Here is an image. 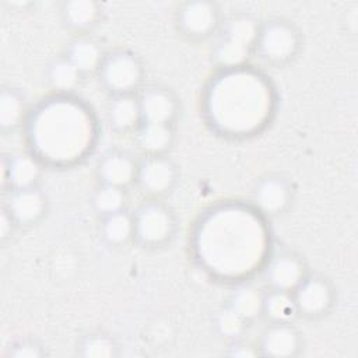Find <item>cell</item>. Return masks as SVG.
<instances>
[{
  "label": "cell",
  "instance_id": "1",
  "mask_svg": "<svg viewBox=\"0 0 358 358\" xmlns=\"http://www.w3.org/2000/svg\"><path fill=\"white\" fill-rule=\"evenodd\" d=\"M32 154L42 162L69 165L94 147L95 124L90 110L63 94L45 101L29 120Z\"/></svg>",
  "mask_w": 358,
  "mask_h": 358
},
{
  "label": "cell",
  "instance_id": "2",
  "mask_svg": "<svg viewBox=\"0 0 358 358\" xmlns=\"http://www.w3.org/2000/svg\"><path fill=\"white\" fill-rule=\"evenodd\" d=\"M243 67L222 70L208 88L206 113L224 136H252L271 113L273 98L267 81Z\"/></svg>",
  "mask_w": 358,
  "mask_h": 358
},
{
  "label": "cell",
  "instance_id": "3",
  "mask_svg": "<svg viewBox=\"0 0 358 358\" xmlns=\"http://www.w3.org/2000/svg\"><path fill=\"white\" fill-rule=\"evenodd\" d=\"M259 24L248 14H235L224 20L211 53L214 63L222 70L243 67L255 53Z\"/></svg>",
  "mask_w": 358,
  "mask_h": 358
},
{
  "label": "cell",
  "instance_id": "4",
  "mask_svg": "<svg viewBox=\"0 0 358 358\" xmlns=\"http://www.w3.org/2000/svg\"><path fill=\"white\" fill-rule=\"evenodd\" d=\"M301 31L288 20L268 18L259 24L255 56L270 66H285L301 52Z\"/></svg>",
  "mask_w": 358,
  "mask_h": 358
},
{
  "label": "cell",
  "instance_id": "5",
  "mask_svg": "<svg viewBox=\"0 0 358 358\" xmlns=\"http://www.w3.org/2000/svg\"><path fill=\"white\" fill-rule=\"evenodd\" d=\"M134 241L145 249L168 245L176 232V217L172 210L157 199L141 203L133 213Z\"/></svg>",
  "mask_w": 358,
  "mask_h": 358
},
{
  "label": "cell",
  "instance_id": "6",
  "mask_svg": "<svg viewBox=\"0 0 358 358\" xmlns=\"http://www.w3.org/2000/svg\"><path fill=\"white\" fill-rule=\"evenodd\" d=\"M98 76L102 87L112 96L136 94L144 80V66L133 52L116 49L106 53Z\"/></svg>",
  "mask_w": 358,
  "mask_h": 358
},
{
  "label": "cell",
  "instance_id": "7",
  "mask_svg": "<svg viewBox=\"0 0 358 358\" xmlns=\"http://www.w3.org/2000/svg\"><path fill=\"white\" fill-rule=\"evenodd\" d=\"M178 31L192 41H203L215 35L222 24L217 3L210 0H187L175 13Z\"/></svg>",
  "mask_w": 358,
  "mask_h": 358
},
{
  "label": "cell",
  "instance_id": "8",
  "mask_svg": "<svg viewBox=\"0 0 358 358\" xmlns=\"http://www.w3.org/2000/svg\"><path fill=\"white\" fill-rule=\"evenodd\" d=\"M292 299L298 316L320 319L334 306L336 291L329 278L320 274H308L292 291Z\"/></svg>",
  "mask_w": 358,
  "mask_h": 358
},
{
  "label": "cell",
  "instance_id": "9",
  "mask_svg": "<svg viewBox=\"0 0 358 358\" xmlns=\"http://www.w3.org/2000/svg\"><path fill=\"white\" fill-rule=\"evenodd\" d=\"M178 179L176 165L166 155H144L138 161L136 185L152 199H158L172 190Z\"/></svg>",
  "mask_w": 358,
  "mask_h": 358
},
{
  "label": "cell",
  "instance_id": "10",
  "mask_svg": "<svg viewBox=\"0 0 358 358\" xmlns=\"http://www.w3.org/2000/svg\"><path fill=\"white\" fill-rule=\"evenodd\" d=\"M306 264L294 252H280L268 257L264 266V280L268 289L292 292L308 275Z\"/></svg>",
  "mask_w": 358,
  "mask_h": 358
},
{
  "label": "cell",
  "instance_id": "11",
  "mask_svg": "<svg viewBox=\"0 0 358 358\" xmlns=\"http://www.w3.org/2000/svg\"><path fill=\"white\" fill-rule=\"evenodd\" d=\"M253 201L263 215L277 217L285 213L292 201L291 182L277 173L262 178L253 190Z\"/></svg>",
  "mask_w": 358,
  "mask_h": 358
},
{
  "label": "cell",
  "instance_id": "12",
  "mask_svg": "<svg viewBox=\"0 0 358 358\" xmlns=\"http://www.w3.org/2000/svg\"><path fill=\"white\" fill-rule=\"evenodd\" d=\"M42 161L32 152H17L1 159V185L8 192L38 186Z\"/></svg>",
  "mask_w": 358,
  "mask_h": 358
},
{
  "label": "cell",
  "instance_id": "13",
  "mask_svg": "<svg viewBox=\"0 0 358 358\" xmlns=\"http://www.w3.org/2000/svg\"><path fill=\"white\" fill-rule=\"evenodd\" d=\"M143 122L173 124L179 115V102L175 94L161 85L145 87L137 94Z\"/></svg>",
  "mask_w": 358,
  "mask_h": 358
},
{
  "label": "cell",
  "instance_id": "14",
  "mask_svg": "<svg viewBox=\"0 0 358 358\" xmlns=\"http://www.w3.org/2000/svg\"><path fill=\"white\" fill-rule=\"evenodd\" d=\"M302 348V337L292 323H270L262 333L259 352L271 358H292Z\"/></svg>",
  "mask_w": 358,
  "mask_h": 358
},
{
  "label": "cell",
  "instance_id": "15",
  "mask_svg": "<svg viewBox=\"0 0 358 358\" xmlns=\"http://www.w3.org/2000/svg\"><path fill=\"white\" fill-rule=\"evenodd\" d=\"M4 207L18 225L31 227L45 217L48 211V197L38 186L18 189L8 193Z\"/></svg>",
  "mask_w": 358,
  "mask_h": 358
},
{
  "label": "cell",
  "instance_id": "16",
  "mask_svg": "<svg viewBox=\"0 0 358 358\" xmlns=\"http://www.w3.org/2000/svg\"><path fill=\"white\" fill-rule=\"evenodd\" d=\"M138 161L127 151L112 150L106 152L96 166L99 183L127 189L137 180Z\"/></svg>",
  "mask_w": 358,
  "mask_h": 358
},
{
  "label": "cell",
  "instance_id": "17",
  "mask_svg": "<svg viewBox=\"0 0 358 358\" xmlns=\"http://www.w3.org/2000/svg\"><path fill=\"white\" fill-rule=\"evenodd\" d=\"M59 14L63 25L77 35H87L94 29L102 15V7L95 0H64Z\"/></svg>",
  "mask_w": 358,
  "mask_h": 358
},
{
  "label": "cell",
  "instance_id": "18",
  "mask_svg": "<svg viewBox=\"0 0 358 358\" xmlns=\"http://www.w3.org/2000/svg\"><path fill=\"white\" fill-rule=\"evenodd\" d=\"M63 56L83 76H87L99 71L106 53L95 38L88 35H77L67 43Z\"/></svg>",
  "mask_w": 358,
  "mask_h": 358
},
{
  "label": "cell",
  "instance_id": "19",
  "mask_svg": "<svg viewBox=\"0 0 358 358\" xmlns=\"http://www.w3.org/2000/svg\"><path fill=\"white\" fill-rule=\"evenodd\" d=\"M106 113L110 126L120 133H134L143 123L137 94L113 95L108 103Z\"/></svg>",
  "mask_w": 358,
  "mask_h": 358
},
{
  "label": "cell",
  "instance_id": "20",
  "mask_svg": "<svg viewBox=\"0 0 358 358\" xmlns=\"http://www.w3.org/2000/svg\"><path fill=\"white\" fill-rule=\"evenodd\" d=\"M136 143L144 155H165L175 140L173 124L143 122L134 131Z\"/></svg>",
  "mask_w": 358,
  "mask_h": 358
},
{
  "label": "cell",
  "instance_id": "21",
  "mask_svg": "<svg viewBox=\"0 0 358 358\" xmlns=\"http://www.w3.org/2000/svg\"><path fill=\"white\" fill-rule=\"evenodd\" d=\"M99 234L105 243L112 248L126 246L134 241L133 214L127 210L112 213L101 217Z\"/></svg>",
  "mask_w": 358,
  "mask_h": 358
},
{
  "label": "cell",
  "instance_id": "22",
  "mask_svg": "<svg viewBox=\"0 0 358 358\" xmlns=\"http://www.w3.org/2000/svg\"><path fill=\"white\" fill-rule=\"evenodd\" d=\"M264 292L255 284L242 282L229 295L228 306L248 323L262 316Z\"/></svg>",
  "mask_w": 358,
  "mask_h": 358
},
{
  "label": "cell",
  "instance_id": "23",
  "mask_svg": "<svg viewBox=\"0 0 358 358\" xmlns=\"http://www.w3.org/2000/svg\"><path fill=\"white\" fill-rule=\"evenodd\" d=\"M262 316H264L268 323H292L295 317H298L292 292L278 289L264 292Z\"/></svg>",
  "mask_w": 358,
  "mask_h": 358
},
{
  "label": "cell",
  "instance_id": "24",
  "mask_svg": "<svg viewBox=\"0 0 358 358\" xmlns=\"http://www.w3.org/2000/svg\"><path fill=\"white\" fill-rule=\"evenodd\" d=\"M83 77L84 76L64 56L52 60L46 69V81L49 87L63 95L77 90Z\"/></svg>",
  "mask_w": 358,
  "mask_h": 358
},
{
  "label": "cell",
  "instance_id": "25",
  "mask_svg": "<svg viewBox=\"0 0 358 358\" xmlns=\"http://www.w3.org/2000/svg\"><path fill=\"white\" fill-rule=\"evenodd\" d=\"M27 105L24 96L14 88L3 87L0 91V130L13 131L25 120Z\"/></svg>",
  "mask_w": 358,
  "mask_h": 358
},
{
  "label": "cell",
  "instance_id": "26",
  "mask_svg": "<svg viewBox=\"0 0 358 358\" xmlns=\"http://www.w3.org/2000/svg\"><path fill=\"white\" fill-rule=\"evenodd\" d=\"M127 194L124 189L99 183L92 193L91 204L99 217L126 210Z\"/></svg>",
  "mask_w": 358,
  "mask_h": 358
},
{
  "label": "cell",
  "instance_id": "27",
  "mask_svg": "<svg viewBox=\"0 0 358 358\" xmlns=\"http://www.w3.org/2000/svg\"><path fill=\"white\" fill-rule=\"evenodd\" d=\"M78 355L84 358H112L119 354V347L106 334H87L78 343Z\"/></svg>",
  "mask_w": 358,
  "mask_h": 358
},
{
  "label": "cell",
  "instance_id": "28",
  "mask_svg": "<svg viewBox=\"0 0 358 358\" xmlns=\"http://www.w3.org/2000/svg\"><path fill=\"white\" fill-rule=\"evenodd\" d=\"M248 322L243 320L238 313H235L229 306L218 312L215 317V327L218 333L229 340H236L245 331Z\"/></svg>",
  "mask_w": 358,
  "mask_h": 358
},
{
  "label": "cell",
  "instance_id": "29",
  "mask_svg": "<svg viewBox=\"0 0 358 358\" xmlns=\"http://www.w3.org/2000/svg\"><path fill=\"white\" fill-rule=\"evenodd\" d=\"M8 355L14 358H39L45 355V350L36 341L20 340L13 347H10Z\"/></svg>",
  "mask_w": 358,
  "mask_h": 358
},
{
  "label": "cell",
  "instance_id": "30",
  "mask_svg": "<svg viewBox=\"0 0 358 358\" xmlns=\"http://www.w3.org/2000/svg\"><path fill=\"white\" fill-rule=\"evenodd\" d=\"M228 357H235V358H252L256 355H260L259 348L250 345L249 343L241 341V340H232L231 345L228 347Z\"/></svg>",
  "mask_w": 358,
  "mask_h": 358
},
{
  "label": "cell",
  "instance_id": "31",
  "mask_svg": "<svg viewBox=\"0 0 358 358\" xmlns=\"http://www.w3.org/2000/svg\"><path fill=\"white\" fill-rule=\"evenodd\" d=\"M18 224L10 214V211L3 206L1 207V214H0V239L1 242L10 239L15 231Z\"/></svg>",
  "mask_w": 358,
  "mask_h": 358
}]
</instances>
